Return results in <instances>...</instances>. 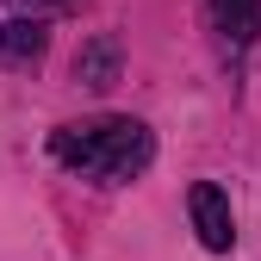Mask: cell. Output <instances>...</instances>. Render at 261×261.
<instances>
[{"mask_svg": "<svg viewBox=\"0 0 261 261\" xmlns=\"http://www.w3.org/2000/svg\"><path fill=\"white\" fill-rule=\"evenodd\" d=\"M50 155L62 162V168H75L87 180H137L149 168V155H155V137H149V124L137 118H87V124H62L56 137H50Z\"/></svg>", "mask_w": 261, "mask_h": 261, "instance_id": "1", "label": "cell"}, {"mask_svg": "<svg viewBox=\"0 0 261 261\" xmlns=\"http://www.w3.org/2000/svg\"><path fill=\"white\" fill-rule=\"evenodd\" d=\"M187 212H193V230H199L205 249H230L237 243V224H230V199H224V187L199 180L187 193Z\"/></svg>", "mask_w": 261, "mask_h": 261, "instance_id": "2", "label": "cell"}, {"mask_svg": "<svg viewBox=\"0 0 261 261\" xmlns=\"http://www.w3.org/2000/svg\"><path fill=\"white\" fill-rule=\"evenodd\" d=\"M118 69H124V44L112 38V31L87 38V44H81V56H75V81H81V87H112V81H118Z\"/></svg>", "mask_w": 261, "mask_h": 261, "instance_id": "3", "label": "cell"}, {"mask_svg": "<svg viewBox=\"0 0 261 261\" xmlns=\"http://www.w3.org/2000/svg\"><path fill=\"white\" fill-rule=\"evenodd\" d=\"M212 19L224 31V44H237V50L261 38V0H212Z\"/></svg>", "mask_w": 261, "mask_h": 261, "instance_id": "4", "label": "cell"}, {"mask_svg": "<svg viewBox=\"0 0 261 261\" xmlns=\"http://www.w3.org/2000/svg\"><path fill=\"white\" fill-rule=\"evenodd\" d=\"M44 56V25L38 19H13V25H0V62H38Z\"/></svg>", "mask_w": 261, "mask_h": 261, "instance_id": "5", "label": "cell"}, {"mask_svg": "<svg viewBox=\"0 0 261 261\" xmlns=\"http://www.w3.org/2000/svg\"><path fill=\"white\" fill-rule=\"evenodd\" d=\"M38 7H69V0H38Z\"/></svg>", "mask_w": 261, "mask_h": 261, "instance_id": "6", "label": "cell"}]
</instances>
